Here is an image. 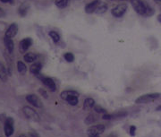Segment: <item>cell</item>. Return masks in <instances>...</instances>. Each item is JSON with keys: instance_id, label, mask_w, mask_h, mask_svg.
<instances>
[{"instance_id": "cell-9", "label": "cell", "mask_w": 161, "mask_h": 137, "mask_svg": "<svg viewBox=\"0 0 161 137\" xmlns=\"http://www.w3.org/2000/svg\"><path fill=\"white\" fill-rule=\"evenodd\" d=\"M100 5V0H94L91 3H89L86 7H85V12L87 14H92L94 13L97 8L99 7V6Z\"/></svg>"}, {"instance_id": "cell-8", "label": "cell", "mask_w": 161, "mask_h": 137, "mask_svg": "<svg viewBox=\"0 0 161 137\" xmlns=\"http://www.w3.org/2000/svg\"><path fill=\"white\" fill-rule=\"evenodd\" d=\"M27 101L31 104L32 106L36 107H42V102L40 101V99H38V96L34 95V94H29L26 96Z\"/></svg>"}, {"instance_id": "cell-3", "label": "cell", "mask_w": 161, "mask_h": 137, "mask_svg": "<svg viewBox=\"0 0 161 137\" xmlns=\"http://www.w3.org/2000/svg\"><path fill=\"white\" fill-rule=\"evenodd\" d=\"M23 112L24 116L28 118V119H30L31 121H34V122H38L40 120V118H39V116L38 114L33 109V108H31L30 107H24L23 108Z\"/></svg>"}, {"instance_id": "cell-31", "label": "cell", "mask_w": 161, "mask_h": 137, "mask_svg": "<svg viewBox=\"0 0 161 137\" xmlns=\"http://www.w3.org/2000/svg\"><path fill=\"white\" fill-rule=\"evenodd\" d=\"M6 15V13H5V11L2 9V8L0 7V17H4Z\"/></svg>"}, {"instance_id": "cell-7", "label": "cell", "mask_w": 161, "mask_h": 137, "mask_svg": "<svg viewBox=\"0 0 161 137\" xmlns=\"http://www.w3.org/2000/svg\"><path fill=\"white\" fill-rule=\"evenodd\" d=\"M31 44H32V40L30 38H26L22 39L20 41V44H19V49H20V52L21 53H25L29 48L31 47Z\"/></svg>"}, {"instance_id": "cell-22", "label": "cell", "mask_w": 161, "mask_h": 137, "mask_svg": "<svg viewBox=\"0 0 161 137\" xmlns=\"http://www.w3.org/2000/svg\"><path fill=\"white\" fill-rule=\"evenodd\" d=\"M65 101H67V103L72 105V106H76L79 102V99H78V97L77 96H68L66 99H65Z\"/></svg>"}, {"instance_id": "cell-38", "label": "cell", "mask_w": 161, "mask_h": 137, "mask_svg": "<svg viewBox=\"0 0 161 137\" xmlns=\"http://www.w3.org/2000/svg\"><path fill=\"white\" fill-rule=\"evenodd\" d=\"M0 137H1V136H0Z\"/></svg>"}, {"instance_id": "cell-23", "label": "cell", "mask_w": 161, "mask_h": 137, "mask_svg": "<svg viewBox=\"0 0 161 137\" xmlns=\"http://www.w3.org/2000/svg\"><path fill=\"white\" fill-rule=\"evenodd\" d=\"M49 37L52 39L54 43H57V42H59V40H60V35H59L56 31H55V30L49 31Z\"/></svg>"}, {"instance_id": "cell-18", "label": "cell", "mask_w": 161, "mask_h": 137, "mask_svg": "<svg viewBox=\"0 0 161 137\" xmlns=\"http://www.w3.org/2000/svg\"><path fill=\"white\" fill-rule=\"evenodd\" d=\"M36 59H37V56L32 52H28L24 55V60L27 63H33Z\"/></svg>"}, {"instance_id": "cell-37", "label": "cell", "mask_w": 161, "mask_h": 137, "mask_svg": "<svg viewBox=\"0 0 161 137\" xmlns=\"http://www.w3.org/2000/svg\"><path fill=\"white\" fill-rule=\"evenodd\" d=\"M156 1H159V2H161V0H156Z\"/></svg>"}, {"instance_id": "cell-14", "label": "cell", "mask_w": 161, "mask_h": 137, "mask_svg": "<svg viewBox=\"0 0 161 137\" xmlns=\"http://www.w3.org/2000/svg\"><path fill=\"white\" fill-rule=\"evenodd\" d=\"M30 7H31V6H30V3H28V2H25V3L22 4V5L19 7V9H18L19 15H21V16H25V15H27L29 9H30Z\"/></svg>"}, {"instance_id": "cell-6", "label": "cell", "mask_w": 161, "mask_h": 137, "mask_svg": "<svg viewBox=\"0 0 161 137\" xmlns=\"http://www.w3.org/2000/svg\"><path fill=\"white\" fill-rule=\"evenodd\" d=\"M105 131V126L103 125H95V126H91L87 133H88V135L91 136V135H100L101 134H103Z\"/></svg>"}, {"instance_id": "cell-27", "label": "cell", "mask_w": 161, "mask_h": 137, "mask_svg": "<svg viewBox=\"0 0 161 137\" xmlns=\"http://www.w3.org/2000/svg\"><path fill=\"white\" fill-rule=\"evenodd\" d=\"M93 108H94V110H95L97 113H99V114H106V113H107L106 109L103 108L101 106H99V105H95Z\"/></svg>"}, {"instance_id": "cell-24", "label": "cell", "mask_w": 161, "mask_h": 137, "mask_svg": "<svg viewBox=\"0 0 161 137\" xmlns=\"http://www.w3.org/2000/svg\"><path fill=\"white\" fill-rule=\"evenodd\" d=\"M107 10V5H106V4H100V6H99V7L97 8V10L95 11V13L98 14V15H102V14L106 13Z\"/></svg>"}, {"instance_id": "cell-17", "label": "cell", "mask_w": 161, "mask_h": 137, "mask_svg": "<svg viewBox=\"0 0 161 137\" xmlns=\"http://www.w3.org/2000/svg\"><path fill=\"white\" fill-rule=\"evenodd\" d=\"M0 79L3 82H6L7 79V71L5 67L4 64H2L1 62H0Z\"/></svg>"}, {"instance_id": "cell-10", "label": "cell", "mask_w": 161, "mask_h": 137, "mask_svg": "<svg viewBox=\"0 0 161 137\" xmlns=\"http://www.w3.org/2000/svg\"><path fill=\"white\" fill-rule=\"evenodd\" d=\"M17 32H18V25L16 23H12L6 31V36L8 38L13 39L16 37Z\"/></svg>"}, {"instance_id": "cell-1", "label": "cell", "mask_w": 161, "mask_h": 137, "mask_svg": "<svg viewBox=\"0 0 161 137\" xmlns=\"http://www.w3.org/2000/svg\"><path fill=\"white\" fill-rule=\"evenodd\" d=\"M160 97V93H148L144 94L142 96H140L135 99L136 104H145V103H150L153 102L154 100L159 99Z\"/></svg>"}, {"instance_id": "cell-5", "label": "cell", "mask_w": 161, "mask_h": 137, "mask_svg": "<svg viewBox=\"0 0 161 137\" xmlns=\"http://www.w3.org/2000/svg\"><path fill=\"white\" fill-rule=\"evenodd\" d=\"M126 11H127V5L126 4H120L112 9L111 14L116 18H120L126 13Z\"/></svg>"}, {"instance_id": "cell-11", "label": "cell", "mask_w": 161, "mask_h": 137, "mask_svg": "<svg viewBox=\"0 0 161 137\" xmlns=\"http://www.w3.org/2000/svg\"><path fill=\"white\" fill-rule=\"evenodd\" d=\"M4 44L6 46L7 49L8 53L12 54L14 52V49H15V43L13 41V39L8 38L7 36L4 37Z\"/></svg>"}, {"instance_id": "cell-20", "label": "cell", "mask_w": 161, "mask_h": 137, "mask_svg": "<svg viewBox=\"0 0 161 137\" xmlns=\"http://www.w3.org/2000/svg\"><path fill=\"white\" fill-rule=\"evenodd\" d=\"M17 70L20 74L24 75L27 72V66H25V64L22 61H18L17 62Z\"/></svg>"}, {"instance_id": "cell-4", "label": "cell", "mask_w": 161, "mask_h": 137, "mask_svg": "<svg viewBox=\"0 0 161 137\" xmlns=\"http://www.w3.org/2000/svg\"><path fill=\"white\" fill-rule=\"evenodd\" d=\"M4 132L7 137H10L15 132V126H14V119L12 117H7L5 121L4 125Z\"/></svg>"}, {"instance_id": "cell-21", "label": "cell", "mask_w": 161, "mask_h": 137, "mask_svg": "<svg viewBox=\"0 0 161 137\" xmlns=\"http://www.w3.org/2000/svg\"><path fill=\"white\" fill-rule=\"evenodd\" d=\"M97 120H98V116H96L95 114H90L85 118V124L86 125H92Z\"/></svg>"}, {"instance_id": "cell-2", "label": "cell", "mask_w": 161, "mask_h": 137, "mask_svg": "<svg viewBox=\"0 0 161 137\" xmlns=\"http://www.w3.org/2000/svg\"><path fill=\"white\" fill-rule=\"evenodd\" d=\"M131 4L137 14L141 15H146V10H147L148 6L143 1H141V0H131Z\"/></svg>"}, {"instance_id": "cell-32", "label": "cell", "mask_w": 161, "mask_h": 137, "mask_svg": "<svg viewBox=\"0 0 161 137\" xmlns=\"http://www.w3.org/2000/svg\"><path fill=\"white\" fill-rule=\"evenodd\" d=\"M2 3L4 4H7V3H13V0H0Z\"/></svg>"}, {"instance_id": "cell-35", "label": "cell", "mask_w": 161, "mask_h": 137, "mask_svg": "<svg viewBox=\"0 0 161 137\" xmlns=\"http://www.w3.org/2000/svg\"><path fill=\"white\" fill-rule=\"evenodd\" d=\"M158 20H159V22L161 23V15H159V17H158Z\"/></svg>"}, {"instance_id": "cell-30", "label": "cell", "mask_w": 161, "mask_h": 137, "mask_svg": "<svg viewBox=\"0 0 161 137\" xmlns=\"http://www.w3.org/2000/svg\"><path fill=\"white\" fill-rule=\"evenodd\" d=\"M29 135H30V137H40L38 133L37 132H34V131L33 132H30Z\"/></svg>"}, {"instance_id": "cell-33", "label": "cell", "mask_w": 161, "mask_h": 137, "mask_svg": "<svg viewBox=\"0 0 161 137\" xmlns=\"http://www.w3.org/2000/svg\"><path fill=\"white\" fill-rule=\"evenodd\" d=\"M107 137H117V135H116V134H115V133H113V134H110Z\"/></svg>"}, {"instance_id": "cell-36", "label": "cell", "mask_w": 161, "mask_h": 137, "mask_svg": "<svg viewBox=\"0 0 161 137\" xmlns=\"http://www.w3.org/2000/svg\"><path fill=\"white\" fill-rule=\"evenodd\" d=\"M89 137H100V135H91V136Z\"/></svg>"}, {"instance_id": "cell-34", "label": "cell", "mask_w": 161, "mask_h": 137, "mask_svg": "<svg viewBox=\"0 0 161 137\" xmlns=\"http://www.w3.org/2000/svg\"><path fill=\"white\" fill-rule=\"evenodd\" d=\"M156 110H157V111H161V105L158 107L156 108Z\"/></svg>"}, {"instance_id": "cell-16", "label": "cell", "mask_w": 161, "mask_h": 137, "mask_svg": "<svg viewBox=\"0 0 161 137\" xmlns=\"http://www.w3.org/2000/svg\"><path fill=\"white\" fill-rule=\"evenodd\" d=\"M94 106H95V100L92 98H87L83 102V108L85 110L91 109L92 107H94Z\"/></svg>"}, {"instance_id": "cell-25", "label": "cell", "mask_w": 161, "mask_h": 137, "mask_svg": "<svg viewBox=\"0 0 161 137\" xmlns=\"http://www.w3.org/2000/svg\"><path fill=\"white\" fill-rule=\"evenodd\" d=\"M69 3V0H56V6L59 8H65Z\"/></svg>"}, {"instance_id": "cell-28", "label": "cell", "mask_w": 161, "mask_h": 137, "mask_svg": "<svg viewBox=\"0 0 161 137\" xmlns=\"http://www.w3.org/2000/svg\"><path fill=\"white\" fill-rule=\"evenodd\" d=\"M136 133V126H130V135L131 136H134Z\"/></svg>"}, {"instance_id": "cell-13", "label": "cell", "mask_w": 161, "mask_h": 137, "mask_svg": "<svg viewBox=\"0 0 161 137\" xmlns=\"http://www.w3.org/2000/svg\"><path fill=\"white\" fill-rule=\"evenodd\" d=\"M127 116V113L125 111H121V112H118V113H115V114H105L103 116V119H106V120H109V119H114V118H120V117H123Z\"/></svg>"}, {"instance_id": "cell-26", "label": "cell", "mask_w": 161, "mask_h": 137, "mask_svg": "<svg viewBox=\"0 0 161 137\" xmlns=\"http://www.w3.org/2000/svg\"><path fill=\"white\" fill-rule=\"evenodd\" d=\"M64 58L67 61V62H70V63H71V62H73V61L74 60V54L67 52V53H65L64 55Z\"/></svg>"}, {"instance_id": "cell-29", "label": "cell", "mask_w": 161, "mask_h": 137, "mask_svg": "<svg viewBox=\"0 0 161 137\" xmlns=\"http://www.w3.org/2000/svg\"><path fill=\"white\" fill-rule=\"evenodd\" d=\"M38 91H39V93L45 98V99H47L48 98V96H47V91L44 90V89H39L38 90Z\"/></svg>"}, {"instance_id": "cell-15", "label": "cell", "mask_w": 161, "mask_h": 137, "mask_svg": "<svg viewBox=\"0 0 161 137\" xmlns=\"http://www.w3.org/2000/svg\"><path fill=\"white\" fill-rule=\"evenodd\" d=\"M41 68H42V65L40 63H38V62H36V63H34V64L31 65L30 70H31V74H33V75H38Z\"/></svg>"}, {"instance_id": "cell-12", "label": "cell", "mask_w": 161, "mask_h": 137, "mask_svg": "<svg viewBox=\"0 0 161 137\" xmlns=\"http://www.w3.org/2000/svg\"><path fill=\"white\" fill-rule=\"evenodd\" d=\"M42 82H43V84H45L47 87L51 91H55L56 90V84H55L53 79L48 78V77H44V78H42Z\"/></svg>"}, {"instance_id": "cell-19", "label": "cell", "mask_w": 161, "mask_h": 137, "mask_svg": "<svg viewBox=\"0 0 161 137\" xmlns=\"http://www.w3.org/2000/svg\"><path fill=\"white\" fill-rule=\"evenodd\" d=\"M72 95L78 97V96H79V93L75 91H64L61 92V98L63 99H65H65H66L68 96H72Z\"/></svg>"}]
</instances>
